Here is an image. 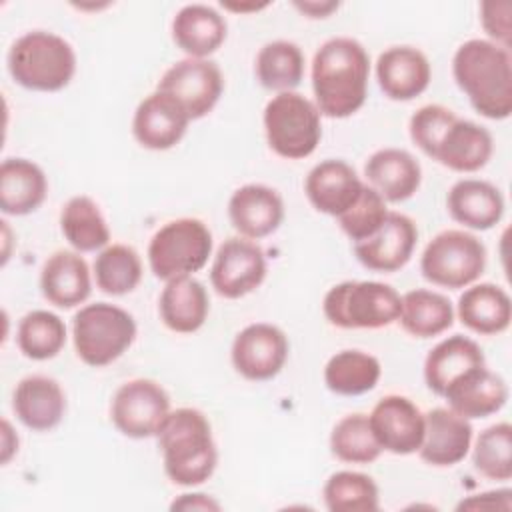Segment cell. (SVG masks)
<instances>
[{
	"instance_id": "obj_1",
	"label": "cell",
	"mask_w": 512,
	"mask_h": 512,
	"mask_svg": "<svg viewBox=\"0 0 512 512\" xmlns=\"http://www.w3.org/2000/svg\"><path fill=\"white\" fill-rule=\"evenodd\" d=\"M368 78L370 58L358 40L348 36L326 40L312 60L316 108L328 118L352 116L366 102Z\"/></svg>"
},
{
	"instance_id": "obj_2",
	"label": "cell",
	"mask_w": 512,
	"mask_h": 512,
	"mask_svg": "<svg viewBox=\"0 0 512 512\" xmlns=\"http://www.w3.org/2000/svg\"><path fill=\"white\" fill-rule=\"evenodd\" d=\"M452 74L478 114L490 120L512 114V60L506 48L482 38L466 40L452 58Z\"/></svg>"
},
{
	"instance_id": "obj_3",
	"label": "cell",
	"mask_w": 512,
	"mask_h": 512,
	"mask_svg": "<svg viewBox=\"0 0 512 512\" xmlns=\"http://www.w3.org/2000/svg\"><path fill=\"white\" fill-rule=\"evenodd\" d=\"M166 476L178 486L206 482L218 464L208 418L196 408L170 410L156 434Z\"/></svg>"
},
{
	"instance_id": "obj_4",
	"label": "cell",
	"mask_w": 512,
	"mask_h": 512,
	"mask_svg": "<svg viewBox=\"0 0 512 512\" xmlns=\"http://www.w3.org/2000/svg\"><path fill=\"white\" fill-rule=\"evenodd\" d=\"M8 72L26 90L58 92L70 84L76 72V54L62 36L32 30L10 46Z\"/></svg>"
},
{
	"instance_id": "obj_5",
	"label": "cell",
	"mask_w": 512,
	"mask_h": 512,
	"mask_svg": "<svg viewBox=\"0 0 512 512\" xmlns=\"http://www.w3.org/2000/svg\"><path fill=\"white\" fill-rule=\"evenodd\" d=\"M402 296L384 282L346 280L332 286L322 302V312L332 326L344 330L384 328L398 320Z\"/></svg>"
},
{
	"instance_id": "obj_6",
	"label": "cell",
	"mask_w": 512,
	"mask_h": 512,
	"mask_svg": "<svg viewBox=\"0 0 512 512\" xmlns=\"http://www.w3.org/2000/svg\"><path fill=\"white\" fill-rule=\"evenodd\" d=\"M136 338V322L130 312L108 302L82 306L72 320V340L78 358L102 368L118 360Z\"/></svg>"
},
{
	"instance_id": "obj_7",
	"label": "cell",
	"mask_w": 512,
	"mask_h": 512,
	"mask_svg": "<svg viewBox=\"0 0 512 512\" xmlns=\"http://www.w3.org/2000/svg\"><path fill=\"white\" fill-rule=\"evenodd\" d=\"M212 252V232L198 218H176L160 226L148 244V264L168 282L202 270Z\"/></svg>"
},
{
	"instance_id": "obj_8",
	"label": "cell",
	"mask_w": 512,
	"mask_h": 512,
	"mask_svg": "<svg viewBox=\"0 0 512 512\" xmlns=\"http://www.w3.org/2000/svg\"><path fill=\"white\" fill-rule=\"evenodd\" d=\"M264 132L278 156L302 160L316 150L322 138L320 110L298 92H280L264 108Z\"/></svg>"
},
{
	"instance_id": "obj_9",
	"label": "cell",
	"mask_w": 512,
	"mask_h": 512,
	"mask_svg": "<svg viewBox=\"0 0 512 512\" xmlns=\"http://www.w3.org/2000/svg\"><path fill=\"white\" fill-rule=\"evenodd\" d=\"M486 268V248L466 230H442L420 256L422 276L442 288L458 290L474 284Z\"/></svg>"
},
{
	"instance_id": "obj_10",
	"label": "cell",
	"mask_w": 512,
	"mask_h": 512,
	"mask_svg": "<svg viewBox=\"0 0 512 512\" xmlns=\"http://www.w3.org/2000/svg\"><path fill=\"white\" fill-rule=\"evenodd\" d=\"M170 414L168 392L150 378L124 382L110 404L112 424L128 438H152Z\"/></svg>"
},
{
	"instance_id": "obj_11",
	"label": "cell",
	"mask_w": 512,
	"mask_h": 512,
	"mask_svg": "<svg viewBox=\"0 0 512 512\" xmlns=\"http://www.w3.org/2000/svg\"><path fill=\"white\" fill-rule=\"evenodd\" d=\"M156 90L170 96L190 120H198L210 114L220 100L224 78L216 62L208 58H184L162 74Z\"/></svg>"
},
{
	"instance_id": "obj_12",
	"label": "cell",
	"mask_w": 512,
	"mask_h": 512,
	"mask_svg": "<svg viewBox=\"0 0 512 512\" xmlns=\"http://www.w3.org/2000/svg\"><path fill=\"white\" fill-rule=\"evenodd\" d=\"M266 254L248 238L224 240L210 268V284L218 296L236 300L254 292L266 278Z\"/></svg>"
},
{
	"instance_id": "obj_13",
	"label": "cell",
	"mask_w": 512,
	"mask_h": 512,
	"mask_svg": "<svg viewBox=\"0 0 512 512\" xmlns=\"http://www.w3.org/2000/svg\"><path fill=\"white\" fill-rule=\"evenodd\" d=\"M288 352V338L278 326L254 322L236 334L230 358L240 376L246 380L264 382L274 378L284 368Z\"/></svg>"
},
{
	"instance_id": "obj_14",
	"label": "cell",
	"mask_w": 512,
	"mask_h": 512,
	"mask_svg": "<svg viewBox=\"0 0 512 512\" xmlns=\"http://www.w3.org/2000/svg\"><path fill=\"white\" fill-rule=\"evenodd\" d=\"M368 422L382 450L398 456L418 452L424 438V414L410 398L400 394L380 398Z\"/></svg>"
},
{
	"instance_id": "obj_15",
	"label": "cell",
	"mask_w": 512,
	"mask_h": 512,
	"mask_svg": "<svg viewBox=\"0 0 512 512\" xmlns=\"http://www.w3.org/2000/svg\"><path fill=\"white\" fill-rule=\"evenodd\" d=\"M416 240L418 228L414 220L400 212H388L376 234L354 244V254L372 272H396L412 258Z\"/></svg>"
},
{
	"instance_id": "obj_16",
	"label": "cell",
	"mask_w": 512,
	"mask_h": 512,
	"mask_svg": "<svg viewBox=\"0 0 512 512\" xmlns=\"http://www.w3.org/2000/svg\"><path fill=\"white\" fill-rule=\"evenodd\" d=\"M492 150V134L484 126L454 116L428 156L454 172H476L488 164Z\"/></svg>"
},
{
	"instance_id": "obj_17",
	"label": "cell",
	"mask_w": 512,
	"mask_h": 512,
	"mask_svg": "<svg viewBox=\"0 0 512 512\" xmlns=\"http://www.w3.org/2000/svg\"><path fill=\"white\" fill-rule=\"evenodd\" d=\"M228 218L242 238L260 240L280 228L284 220V202L270 186L246 184L230 196Z\"/></svg>"
},
{
	"instance_id": "obj_18",
	"label": "cell",
	"mask_w": 512,
	"mask_h": 512,
	"mask_svg": "<svg viewBox=\"0 0 512 512\" xmlns=\"http://www.w3.org/2000/svg\"><path fill=\"white\" fill-rule=\"evenodd\" d=\"M472 444V424L450 408H432L424 414V438L420 458L444 468L462 462Z\"/></svg>"
},
{
	"instance_id": "obj_19",
	"label": "cell",
	"mask_w": 512,
	"mask_h": 512,
	"mask_svg": "<svg viewBox=\"0 0 512 512\" xmlns=\"http://www.w3.org/2000/svg\"><path fill=\"white\" fill-rule=\"evenodd\" d=\"M364 182L356 170L344 160H322L318 162L304 180V192L310 204L328 216H340L360 196Z\"/></svg>"
},
{
	"instance_id": "obj_20",
	"label": "cell",
	"mask_w": 512,
	"mask_h": 512,
	"mask_svg": "<svg viewBox=\"0 0 512 512\" xmlns=\"http://www.w3.org/2000/svg\"><path fill=\"white\" fill-rule=\"evenodd\" d=\"M432 78L426 54L414 46H390L378 56L376 80L384 96L406 102L420 96Z\"/></svg>"
},
{
	"instance_id": "obj_21",
	"label": "cell",
	"mask_w": 512,
	"mask_h": 512,
	"mask_svg": "<svg viewBox=\"0 0 512 512\" xmlns=\"http://www.w3.org/2000/svg\"><path fill=\"white\" fill-rule=\"evenodd\" d=\"M188 122V114L170 96L156 90L138 104L132 134L148 150H168L182 140Z\"/></svg>"
},
{
	"instance_id": "obj_22",
	"label": "cell",
	"mask_w": 512,
	"mask_h": 512,
	"mask_svg": "<svg viewBox=\"0 0 512 512\" xmlns=\"http://www.w3.org/2000/svg\"><path fill=\"white\" fill-rule=\"evenodd\" d=\"M442 398L448 402L450 410L468 420L486 418L502 410L508 400V386L502 376L488 370L484 364L450 382Z\"/></svg>"
},
{
	"instance_id": "obj_23",
	"label": "cell",
	"mask_w": 512,
	"mask_h": 512,
	"mask_svg": "<svg viewBox=\"0 0 512 512\" xmlns=\"http://www.w3.org/2000/svg\"><path fill=\"white\" fill-rule=\"evenodd\" d=\"M12 410L26 428L48 432L62 422L66 412V396L54 378L32 374L16 384L12 394Z\"/></svg>"
},
{
	"instance_id": "obj_24",
	"label": "cell",
	"mask_w": 512,
	"mask_h": 512,
	"mask_svg": "<svg viewBox=\"0 0 512 512\" xmlns=\"http://www.w3.org/2000/svg\"><path fill=\"white\" fill-rule=\"evenodd\" d=\"M40 290L58 308L80 306L92 292L90 268L80 252L58 250L48 256L40 272Z\"/></svg>"
},
{
	"instance_id": "obj_25",
	"label": "cell",
	"mask_w": 512,
	"mask_h": 512,
	"mask_svg": "<svg viewBox=\"0 0 512 512\" xmlns=\"http://www.w3.org/2000/svg\"><path fill=\"white\" fill-rule=\"evenodd\" d=\"M366 180L386 202H404L416 194L422 182L418 160L402 148L376 150L364 166Z\"/></svg>"
},
{
	"instance_id": "obj_26",
	"label": "cell",
	"mask_w": 512,
	"mask_h": 512,
	"mask_svg": "<svg viewBox=\"0 0 512 512\" xmlns=\"http://www.w3.org/2000/svg\"><path fill=\"white\" fill-rule=\"evenodd\" d=\"M446 208L458 224L472 230H490L504 216V196L486 180L464 178L448 190Z\"/></svg>"
},
{
	"instance_id": "obj_27",
	"label": "cell",
	"mask_w": 512,
	"mask_h": 512,
	"mask_svg": "<svg viewBox=\"0 0 512 512\" xmlns=\"http://www.w3.org/2000/svg\"><path fill=\"white\" fill-rule=\"evenodd\" d=\"M224 16L206 4H186L172 20V40L188 58H208L226 40Z\"/></svg>"
},
{
	"instance_id": "obj_28",
	"label": "cell",
	"mask_w": 512,
	"mask_h": 512,
	"mask_svg": "<svg viewBox=\"0 0 512 512\" xmlns=\"http://www.w3.org/2000/svg\"><path fill=\"white\" fill-rule=\"evenodd\" d=\"M48 194L44 170L26 158H6L0 166V210L26 216L42 206Z\"/></svg>"
},
{
	"instance_id": "obj_29",
	"label": "cell",
	"mask_w": 512,
	"mask_h": 512,
	"mask_svg": "<svg viewBox=\"0 0 512 512\" xmlns=\"http://www.w3.org/2000/svg\"><path fill=\"white\" fill-rule=\"evenodd\" d=\"M158 312L172 332L192 334L200 330L208 318V292L204 284L192 276L168 280L158 300Z\"/></svg>"
},
{
	"instance_id": "obj_30",
	"label": "cell",
	"mask_w": 512,
	"mask_h": 512,
	"mask_svg": "<svg viewBox=\"0 0 512 512\" xmlns=\"http://www.w3.org/2000/svg\"><path fill=\"white\" fill-rule=\"evenodd\" d=\"M458 318L476 334H500L510 326L512 320L510 296L496 284H474L458 298Z\"/></svg>"
},
{
	"instance_id": "obj_31",
	"label": "cell",
	"mask_w": 512,
	"mask_h": 512,
	"mask_svg": "<svg viewBox=\"0 0 512 512\" xmlns=\"http://www.w3.org/2000/svg\"><path fill=\"white\" fill-rule=\"evenodd\" d=\"M486 358L482 348L468 336L454 334L438 342L424 360V380L426 386L442 396L446 386L454 382L464 372L484 366Z\"/></svg>"
},
{
	"instance_id": "obj_32",
	"label": "cell",
	"mask_w": 512,
	"mask_h": 512,
	"mask_svg": "<svg viewBox=\"0 0 512 512\" xmlns=\"http://www.w3.org/2000/svg\"><path fill=\"white\" fill-rule=\"evenodd\" d=\"M398 322L414 338H432L452 326L454 310L444 294L416 288L402 296Z\"/></svg>"
},
{
	"instance_id": "obj_33",
	"label": "cell",
	"mask_w": 512,
	"mask_h": 512,
	"mask_svg": "<svg viewBox=\"0 0 512 512\" xmlns=\"http://www.w3.org/2000/svg\"><path fill=\"white\" fill-rule=\"evenodd\" d=\"M382 374L376 356L362 350H340L324 366L326 388L338 396H360L370 392Z\"/></svg>"
},
{
	"instance_id": "obj_34",
	"label": "cell",
	"mask_w": 512,
	"mask_h": 512,
	"mask_svg": "<svg viewBox=\"0 0 512 512\" xmlns=\"http://www.w3.org/2000/svg\"><path fill=\"white\" fill-rule=\"evenodd\" d=\"M60 230L76 252H94L110 242L106 218L90 196H74L64 204Z\"/></svg>"
},
{
	"instance_id": "obj_35",
	"label": "cell",
	"mask_w": 512,
	"mask_h": 512,
	"mask_svg": "<svg viewBox=\"0 0 512 512\" xmlns=\"http://www.w3.org/2000/svg\"><path fill=\"white\" fill-rule=\"evenodd\" d=\"M254 70L266 90L294 92L304 76V54L294 42L274 40L260 48Z\"/></svg>"
},
{
	"instance_id": "obj_36",
	"label": "cell",
	"mask_w": 512,
	"mask_h": 512,
	"mask_svg": "<svg viewBox=\"0 0 512 512\" xmlns=\"http://www.w3.org/2000/svg\"><path fill=\"white\" fill-rule=\"evenodd\" d=\"M96 286L110 296L132 292L142 280V260L132 246L110 244L94 260Z\"/></svg>"
},
{
	"instance_id": "obj_37",
	"label": "cell",
	"mask_w": 512,
	"mask_h": 512,
	"mask_svg": "<svg viewBox=\"0 0 512 512\" xmlns=\"http://www.w3.org/2000/svg\"><path fill=\"white\" fill-rule=\"evenodd\" d=\"M20 352L30 360H50L66 344L64 320L48 310H32L22 316L16 332Z\"/></svg>"
},
{
	"instance_id": "obj_38",
	"label": "cell",
	"mask_w": 512,
	"mask_h": 512,
	"mask_svg": "<svg viewBox=\"0 0 512 512\" xmlns=\"http://www.w3.org/2000/svg\"><path fill=\"white\" fill-rule=\"evenodd\" d=\"M322 496L330 512H376L380 508L378 486L362 472H334L326 480Z\"/></svg>"
},
{
	"instance_id": "obj_39",
	"label": "cell",
	"mask_w": 512,
	"mask_h": 512,
	"mask_svg": "<svg viewBox=\"0 0 512 512\" xmlns=\"http://www.w3.org/2000/svg\"><path fill=\"white\" fill-rule=\"evenodd\" d=\"M330 450L338 460L348 464H370L382 454L368 416L360 412L348 414L336 422L330 434Z\"/></svg>"
},
{
	"instance_id": "obj_40",
	"label": "cell",
	"mask_w": 512,
	"mask_h": 512,
	"mask_svg": "<svg viewBox=\"0 0 512 512\" xmlns=\"http://www.w3.org/2000/svg\"><path fill=\"white\" fill-rule=\"evenodd\" d=\"M472 464L488 480L512 478V426L498 422L480 432L472 452Z\"/></svg>"
},
{
	"instance_id": "obj_41",
	"label": "cell",
	"mask_w": 512,
	"mask_h": 512,
	"mask_svg": "<svg viewBox=\"0 0 512 512\" xmlns=\"http://www.w3.org/2000/svg\"><path fill=\"white\" fill-rule=\"evenodd\" d=\"M388 212L386 200L372 186L364 184L358 200L338 216V224L342 232L356 244L376 234L388 218Z\"/></svg>"
},
{
	"instance_id": "obj_42",
	"label": "cell",
	"mask_w": 512,
	"mask_h": 512,
	"mask_svg": "<svg viewBox=\"0 0 512 512\" xmlns=\"http://www.w3.org/2000/svg\"><path fill=\"white\" fill-rule=\"evenodd\" d=\"M510 12L512 4L508 0H486L480 4V24L484 32L492 38L490 42L510 48Z\"/></svg>"
},
{
	"instance_id": "obj_43",
	"label": "cell",
	"mask_w": 512,
	"mask_h": 512,
	"mask_svg": "<svg viewBox=\"0 0 512 512\" xmlns=\"http://www.w3.org/2000/svg\"><path fill=\"white\" fill-rule=\"evenodd\" d=\"M510 510L512 508V492L508 488L484 492L470 496L458 504V510Z\"/></svg>"
},
{
	"instance_id": "obj_44",
	"label": "cell",
	"mask_w": 512,
	"mask_h": 512,
	"mask_svg": "<svg viewBox=\"0 0 512 512\" xmlns=\"http://www.w3.org/2000/svg\"><path fill=\"white\" fill-rule=\"evenodd\" d=\"M172 510H220V504L208 494H182L170 504Z\"/></svg>"
},
{
	"instance_id": "obj_45",
	"label": "cell",
	"mask_w": 512,
	"mask_h": 512,
	"mask_svg": "<svg viewBox=\"0 0 512 512\" xmlns=\"http://www.w3.org/2000/svg\"><path fill=\"white\" fill-rule=\"evenodd\" d=\"M294 6L308 18H328L334 10H338L340 4L334 0H296Z\"/></svg>"
},
{
	"instance_id": "obj_46",
	"label": "cell",
	"mask_w": 512,
	"mask_h": 512,
	"mask_svg": "<svg viewBox=\"0 0 512 512\" xmlns=\"http://www.w3.org/2000/svg\"><path fill=\"white\" fill-rule=\"evenodd\" d=\"M18 452V436L12 430L10 422L2 420V464H8L10 458Z\"/></svg>"
},
{
	"instance_id": "obj_47",
	"label": "cell",
	"mask_w": 512,
	"mask_h": 512,
	"mask_svg": "<svg viewBox=\"0 0 512 512\" xmlns=\"http://www.w3.org/2000/svg\"><path fill=\"white\" fill-rule=\"evenodd\" d=\"M268 4H232V2H222V8L226 10H234V12H248V10H260L266 8Z\"/></svg>"
}]
</instances>
